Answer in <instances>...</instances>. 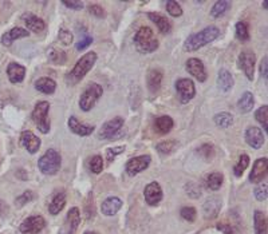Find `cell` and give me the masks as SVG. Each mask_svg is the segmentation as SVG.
I'll use <instances>...</instances> for the list:
<instances>
[{
	"mask_svg": "<svg viewBox=\"0 0 268 234\" xmlns=\"http://www.w3.org/2000/svg\"><path fill=\"white\" fill-rule=\"evenodd\" d=\"M46 226V221L41 216H31L23 221L19 230L23 234H37L42 231Z\"/></svg>",
	"mask_w": 268,
	"mask_h": 234,
	"instance_id": "9c48e42d",
	"label": "cell"
},
{
	"mask_svg": "<svg viewBox=\"0 0 268 234\" xmlns=\"http://www.w3.org/2000/svg\"><path fill=\"white\" fill-rule=\"evenodd\" d=\"M147 18L155 23L161 34H169L170 31H172V24H170V22L165 18V16H162L161 14H157V12H149V14H147Z\"/></svg>",
	"mask_w": 268,
	"mask_h": 234,
	"instance_id": "7402d4cb",
	"label": "cell"
},
{
	"mask_svg": "<svg viewBox=\"0 0 268 234\" xmlns=\"http://www.w3.org/2000/svg\"><path fill=\"white\" fill-rule=\"evenodd\" d=\"M103 94L102 87L98 83H92L86 88L83 94L79 99V107L82 111H90L93 107L96 106L97 101H98Z\"/></svg>",
	"mask_w": 268,
	"mask_h": 234,
	"instance_id": "8992f818",
	"label": "cell"
},
{
	"mask_svg": "<svg viewBox=\"0 0 268 234\" xmlns=\"http://www.w3.org/2000/svg\"><path fill=\"white\" fill-rule=\"evenodd\" d=\"M176 90L183 103H188L196 95L195 83L191 79H187V78H181V79L176 82Z\"/></svg>",
	"mask_w": 268,
	"mask_h": 234,
	"instance_id": "52a82bcc",
	"label": "cell"
},
{
	"mask_svg": "<svg viewBox=\"0 0 268 234\" xmlns=\"http://www.w3.org/2000/svg\"><path fill=\"white\" fill-rule=\"evenodd\" d=\"M187 70L188 73L191 74L192 77H195L198 82H205L206 81V73L205 67L202 64L200 59L191 58L187 62Z\"/></svg>",
	"mask_w": 268,
	"mask_h": 234,
	"instance_id": "2e32d148",
	"label": "cell"
},
{
	"mask_svg": "<svg viewBox=\"0 0 268 234\" xmlns=\"http://www.w3.org/2000/svg\"><path fill=\"white\" fill-rule=\"evenodd\" d=\"M267 166H268V159L267 158H259L256 159L252 168V172L250 174V181L252 183L263 182V179H265L267 177Z\"/></svg>",
	"mask_w": 268,
	"mask_h": 234,
	"instance_id": "7c38bea8",
	"label": "cell"
},
{
	"mask_svg": "<svg viewBox=\"0 0 268 234\" xmlns=\"http://www.w3.org/2000/svg\"><path fill=\"white\" fill-rule=\"evenodd\" d=\"M215 123L221 128H228L229 126H232L233 123V117H232V114L229 113H219L215 115Z\"/></svg>",
	"mask_w": 268,
	"mask_h": 234,
	"instance_id": "e575fe53",
	"label": "cell"
},
{
	"mask_svg": "<svg viewBox=\"0 0 268 234\" xmlns=\"http://www.w3.org/2000/svg\"><path fill=\"white\" fill-rule=\"evenodd\" d=\"M81 223V214H79V209L71 208L67 213L66 223H65V230L66 234H74L77 231L78 226Z\"/></svg>",
	"mask_w": 268,
	"mask_h": 234,
	"instance_id": "e0dca14e",
	"label": "cell"
},
{
	"mask_svg": "<svg viewBox=\"0 0 268 234\" xmlns=\"http://www.w3.org/2000/svg\"><path fill=\"white\" fill-rule=\"evenodd\" d=\"M255 197H256L257 201H265L268 195V190H267V183L260 182L255 187Z\"/></svg>",
	"mask_w": 268,
	"mask_h": 234,
	"instance_id": "f6af8a7d",
	"label": "cell"
},
{
	"mask_svg": "<svg viewBox=\"0 0 268 234\" xmlns=\"http://www.w3.org/2000/svg\"><path fill=\"white\" fill-rule=\"evenodd\" d=\"M93 43V38L90 37H86L83 38L79 43L77 44V50H79V51H82V50H85V48H87L90 44Z\"/></svg>",
	"mask_w": 268,
	"mask_h": 234,
	"instance_id": "db71d44e",
	"label": "cell"
},
{
	"mask_svg": "<svg viewBox=\"0 0 268 234\" xmlns=\"http://www.w3.org/2000/svg\"><path fill=\"white\" fill-rule=\"evenodd\" d=\"M147 88L151 92H157L161 87V82H162V73L160 70H151L147 73Z\"/></svg>",
	"mask_w": 268,
	"mask_h": 234,
	"instance_id": "d4e9b609",
	"label": "cell"
},
{
	"mask_svg": "<svg viewBox=\"0 0 268 234\" xmlns=\"http://www.w3.org/2000/svg\"><path fill=\"white\" fill-rule=\"evenodd\" d=\"M187 193L188 195H191L192 198H198L201 195L200 186H197L196 183H189V185H187Z\"/></svg>",
	"mask_w": 268,
	"mask_h": 234,
	"instance_id": "f907efd6",
	"label": "cell"
},
{
	"mask_svg": "<svg viewBox=\"0 0 268 234\" xmlns=\"http://www.w3.org/2000/svg\"><path fill=\"white\" fill-rule=\"evenodd\" d=\"M88 166H90V170H92L94 174H99L103 169L102 157H101V155H94V157H92V159L88 162Z\"/></svg>",
	"mask_w": 268,
	"mask_h": 234,
	"instance_id": "60d3db41",
	"label": "cell"
},
{
	"mask_svg": "<svg viewBox=\"0 0 268 234\" xmlns=\"http://www.w3.org/2000/svg\"><path fill=\"white\" fill-rule=\"evenodd\" d=\"M23 18H24V22H26L27 28L31 29L33 32L39 34V32H42L44 28H46V23H44L41 18H38L37 15L27 14V15H24Z\"/></svg>",
	"mask_w": 268,
	"mask_h": 234,
	"instance_id": "484cf974",
	"label": "cell"
},
{
	"mask_svg": "<svg viewBox=\"0 0 268 234\" xmlns=\"http://www.w3.org/2000/svg\"><path fill=\"white\" fill-rule=\"evenodd\" d=\"M96 62H97L96 52L90 51L82 56V58L77 62V64L74 66V69L70 73V75H69V78L71 79L73 84H75L77 82L82 81V79L86 77V74H87L88 71L94 67Z\"/></svg>",
	"mask_w": 268,
	"mask_h": 234,
	"instance_id": "277c9868",
	"label": "cell"
},
{
	"mask_svg": "<svg viewBox=\"0 0 268 234\" xmlns=\"http://www.w3.org/2000/svg\"><path fill=\"white\" fill-rule=\"evenodd\" d=\"M229 7H231V3L227 2V0L216 2V3L213 4L212 10H211V15H212L213 18H220V16H223L229 10Z\"/></svg>",
	"mask_w": 268,
	"mask_h": 234,
	"instance_id": "836d02e7",
	"label": "cell"
},
{
	"mask_svg": "<svg viewBox=\"0 0 268 234\" xmlns=\"http://www.w3.org/2000/svg\"><path fill=\"white\" fill-rule=\"evenodd\" d=\"M125 151V147L124 146H120L117 147V149H109V150L106 151V155H107V161L111 162L115 158V155H118V154H121Z\"/></svg>",
	"mask_w": 268,
	"mask_h": 234,
	"instance_id": "816d5d0a",
	"label": "cell"
},
{
	"mask_svg": "<svg viewBox=\"0 0 268 234\" xmlns=\"http://www.w3.org/2000/svg\"><path fill=\"white\" fill-rule=\"evenodd\" d=\"M66 205V193L65 191H59L52 197L50 205H48V212L51 213L52 216H56L62 212V209Z\"/></svg>",
	"mask_w": 268,
	"mask_h": 234,
	"instance_id": "cb8c5ba5",
	"label": "cell"
},
{
	"mask_svg": "<svg viewBox=\"0 0 268 234\" xmlns=\"http://www.w3.org/2000/svg\"><path fill=\"white\" fill-rule=\"evenodd\" d=\"M196 151H197L198 155H201L204 159H212V158L215 157V147H213L212 145H210V143L202 145V146L198 147Z\"/></svg>",
	"mask_w": 268,
	"mask_h": 234,
	"instance_id": "ab89813d",
	"label": "cell"
},
{
	"mask_svg": "<svg viewBox=\"0 0 268 234\" xmlns=\"http://www.w3.org/2000/svg\"><path fill=\"white\" fill-rule=\"evenodd\" d=\"M260 73H261V77L264 78V79H267V56H264V59L261 60Z\"/></svg>",
	"mask_w": 268,
	"mask_h": 234,
	"instance_id": "11a10c76",
	"label": "cell"
},
{
	"mask_svg": "<svg viewBox=\"0 0 268 234\" xmlns=\"http://www.w3.org/2000/svg\"><path fill=\"white\" fill-rule=\"evenodd\" d=\"M47 56L48 60L51 63H54V64H63V63L67 60L66 52L62 51V50H56V48L54 47L48 48Z\"/></svg>",
	"mask_w": 268,
	"mask_h": 234,
	"instance_id": "d6a6232c",
	"label": "cell"
},
{
	"mask_svg": "<svg viewBox=\"0 0 268 234\" xmlns=\"http://www.w3.org/2000/svg\"><path fill=\"white\" fill-rule=\"evenodd\" d=\"M85 234H97V233H96V231H86Z\"/></svg>",
	"mask_w": 268,
	"mask_h": 234,
	"instance_id": "680465c9",
	"label": "cell"
},
{
	"mask_svg": "<svg viewBox=\"0 0 268 234\" xmlns=\"http://www.w3.org/2000/svg\"><path fill=\"white\" fill-rule=\"evenodd\" d=\"M122 208V201L118 197H109L102 202L101 210L105 216H114Z\"/></svg>",
	"mask_w": 268,
	"mask_h": 234,
	"instance_id": "603a6c76",
	"label": "cell"
},
{
	"mask_svg": "<svg viewBox=\"0 0 268 234\" xmlns=\"http://www.w3.org/2000/svg\"><path fill=\"white\" fill-rule=\"evenodd\" d=\"M176 147L177 143L174 141H162V142H160L157 145V150L162 155H168V154L176 150Z\"/></svg>",
	"mask_w": 268,
	"mask_h": 234,
	"instance_id": "74e56055",
	"label": "cell"
},
{
	"mask_svg": "<svg viewBox=\"0 0 268 234\" xmlns=\"http://www.w3.org/2000/svg\"><path fill=\"white\" fill-rule=\"evenodd\" d=\"M58 38H59V41L62 42L63 44H71L73 43V34L69 31V29L66 28H61L59 29V32H58Z\"/></svg>",
	"mask_w": 268,
	"mask_h": 234,
	"instance_id": "c3c4849f",
	"label": "cell"
},
{
	"mask_svg": "<svg viewBox=\"0 0 268 234\" xmlns=\"http://www.w3.org/2000/svg\"><path fill=\"white\" fill-rule=\"evenodd\" d=\"M88 12L92 15H94L96 18H105V15H106L105 10H103L101 6H98V4H92V6L88 7Z\"/></svg>",
	"mask_w": 268,
	"mask_h": 234,
	"instance_id": "681fc988",
	"label": "cell"
},
{
	"mask_svg": "<svg viewBox=\"0 0 268 234\" xmlns=\"http://www.w3.org/2000/svg\"><path fill=\"white\" fill-rule=\"evenodd\" d=\"M35 88H37L39 92H43V94H52L55 91L56 83L50 78H39L37 82H35Z\"/></svg>",
	"mask_w": 268,
	"mask_h": 234,
	"instance_id": "f546056e",
	"label": "cell"
},
{
	"mask_svg": "<svg viewBox=\"0 0 268 234\" xmlns=\"http://www.w3.org/2000/svg\"><path fill=\"white\" fill-rule=\"evenodd\" d=\"M263 7H264V10H267V2H264V3H263Z\"/></svg>",
	"mask_w": 268,
	"mask_h": 234,
	"instance_id": "6f0895ef",
	"label": "cell"
},
{
	"mask_svg": "<svg viewBox=\"0 0 268 234\" xmlns=\"http://www.w3.org/2000/svg\"><path fill=\"white\" fill-rule=\"evenodd\" d=\"M48 111H50V103L46 101L38 102L33 111V121L35 122L39 131L47 134L50 131V121H48Z\"/></svg>",
	"mask_w": 268,
	"mask_h": 234,
	"instance_id": "5b68a950",
	"label": "cell"
},
{
	"mask_svg": "<svg viewBox=\"0 0 268 234\" xmlns=\"http://www.w3.org/2000/svg\"><path fill=\"white\" fill-rule=\"evenodd\" d=\"M85 213H86V220H92L96 213V208H94V201H93V194H88L87 199L85 202Z\"/></svg>",
	"mask_w": 268,
	"mask_h": 234,
	"instance_id": "bcb514c9",
	"label": "cell"
},
{
	"mask_svg": "<svg viewBox=\"0 0 268 234\" xmlns=\"http://www.w3.org/2000/svg\"><path fill=\"white\" fill-rule=\"evenodd\" d=\"M63 6L71 8V10H82L83 8V3L82 2H74V0H70V2H62Z\"/></svg>",
	"mask_w": 268,
	"mask_h": 234,
	"instance_id": "f5cc1de1",
	"label": "cell"
},
{
	"mask_svg": "<svg viewBox=\"0 0 268 234\" xmlns=\"http://www.w3.org/2000/svg\"><path fill=\"white\" fill-rule=\"evenodd\" d=\"M236 38L242 42L250 41V29L246 22L236 23Z\"/></svg>",
	"mask_w": 268,
	"mask_h": 234,
	"instance_id": "8d00e7d4",
	"label": "cell"
},
{
	"mask_svg": "<svg viewBox=\"0 0 268 234\" xmlns=\"http://www.w3.org/2000/svg\"><path fill=\"white\" fill-rule=\"evenodd\" d=\"M221 209V199L217 197H212L206 199L202 205V214L205 220H213L219 216Z\"/></svg>",
	"mask_w": 268,
	"mask_h": 234,
	"instance_id": "9a60e30c",
	"label": "cell"
},
{
	"mask_svg": "<svg viewBox=\"0 0 268 234\" xmlns=\"http://www.w3.org/2000/svg\"><path fill=\"white\" fill-rule=\"evenodd\" d=\"M8 210H10V209H8L7 204H6V202L2 201V199H0V217L7 216V214H8Z\"/></svg>",
	"mask_w": 268,
	"mask_h": 234,
	"instance_id": "9f6ffc18",
	"label": "cell"
},
{
	"mask_svg": "<svg viewBox=\"0 0 268 234\" xmlns=\"http://www.w3.org/2000/svg\"><path fill=\"white\" fill-rule=\"evenodd\" d=\"M255 118H256V121L259 122V123L263 124L264 130H267V124H268V106L267 105L261 106L260 109L255 113Z\"/></svg>",
	"mask_w": 268,
	"mask_h": 234,
	"instance_id": "f35d334b",
	"label": "cell"
},
{
	"mask_svg": "<svg viewBox=\"0 0 268 234\" xmlns=\"http://www.w3.org/2000/svg\"><path fill=\"white\" fill-rule=\"evenodd\" d=\"M254 105H255L254 95H252V92H250V91L244 92V94L242 95V98L239 99V102H237V107H239V110L244 114L250 113V111L254 109Z\"/></svg>",
	"mask_w": 268,
	"mask_h": 234,
	"instance_id": "4dcf8cb0",
	"label": "cell"
},
{
	"mask_svg": "<svg viewBox=\"0 0 268 234\" xmlns=\"http://www.w3.org/2000/svg\"><path fill=\"white\" fill-rule=\"evenodd\" d=\"M61 163H62V158H61L58 151L54 150V149H48L38 161L39 170L43 173L44 176L56 174L61 169Z\"/></svg>",
	"mask_w": 268,
	"mask_h": 234,
	"instance_id": "3957f363",
	"label": "cell"
},
{
	"mask_svg": "<svg viewBox=\"0 0 268 234\" xmlns=\"http://www.w3.org/2000/svg\"><path fill=\"white\" fill-rule=\"evenodd\" d=\"M34 197H35V194H34L31 190L24 191L22 195H19V197L16 198V201H15V205L18 206V208H22L23 205H26V204H28V202L33 201Z\"/></svg>",
	"mask_w": 268,
	"mask_h": 234,
	"instance_id": "ee69618b",
	"label": "cell"
},
{
	"mask_svg": "<svg viewBox=\"0 0 268 234\" xmlns=\"http://www.w3.org/2000/svg\"><path fill=\"white\" fill-rule=\"evenodd\" d=\"M246 141L247 143L252 146L254 149H260L264 143V136L260 128L257 127H250L247 128L246 131Z\"/></svg>",
	"mask_w": 268,
	"mask_h": 234,
	"instance_id": "ac0fdd59",
	"label": "cell"
},
{
	"mask_svg": "<svg viewBox=\"0 0 268 234\" xmlns=\"http://www.w3.org/2000/svg\"><path fill=\"white\" fill-rule=\"evenodd\" d=\"M124 127V119L122 118H113L106 123H103L98 132L99 139H111L120 132V130Z\"/></svg>",
	"mask_w": 268,
	"mask_h": 234,
	"instance_id": "30bf717a",
	"label": "cell"
},
{
	"mask_svg": "<svg viewBox=\"0 0 268 234\" xmlns=\"http://www.w3.org/2000/svg\"><path fill=\"white\" fill-rule=\"evenodd\" d=\"M223 182H224V177L221 173H212L205 179V185L210 190H219Z\"/></svg>",
	"mask_w": 268,
	"mask_h": 234,
	"instance_id": "1f68e13d",
	"label": "cell"
},
{
	"mask_svg": "<svg viewBox=\"0 0 268 234\" xmlns=\"http://www.w3.org/2000/svg\"><path fill=\"white\" fill-rule=\"evenodd\" d=\"M219 35H220V29L217 28L216 26L206 27V28L201 29L200 32L193 34L188 38L184 43V48H185V51L189 52L197 51L198 48L204 47V46L215 41Z\"/></svg>",
	"mask_w": 268,
	"mask_h": 234,
	"instance_id": "6da1fadb",
	"label": "cell"
},
{
	"mask_svg": "<svg viewBox=\"0 0 268 234\" xmlns=\"http://www.w3.org/2000/svg\"><path fill=\"white\" fill-rule=\"evenodd\" d=\"M29 32L27 29H23L20 27H15V28L10 29L8 32L3 34L2 37V44L6 46V47H10L12 43H14L16 39H20V38H26L28 37Z\"/></svg>",
	"mask_w": 268,
	"mask_h": 234,
	"instance_id": "d6986e66",
	"label": "cell"
},
{
	"mask_svg": "<svg viewBox=\"0 0 268 234\" xmlns=\"http://www.w3.org/2000/svg\"><path fill=\"white\" fill-rule=\"evenodd\" d=\"M69 127H70V130L74 134L81 137L90 136L96 130L94 126H88V124H83L81 122H78V119L75 117H70V119H69Z\"/></svg>",
	"mask_w": 268,
	"mask_h": 234,
	"instance_id": "44dd1931",
	"label": "cell"
},
{
	"mask_svg": "<svg viewBox=\"0 0 268 234\" xmlns=\"http://www.w3.org/2000/svg\"><path fill=\"white\" fill-rule=\"evenodd\" d=\"M248 165H250V157L247 154H242L239 157V162L233 168V174L236 177H242L243 173L246 172V169L248 168Z\"/></svg>",
	"mask_w": 268,
	"mask_h": 234,
	"instance_id": "d590c367",
	"label": "cell"
},
{
	"mask_svg": "<svg viewBox=\"0 0 268 234\" xmlns=\"http://www.w3.org/2000/svg\"><path fill=\"white\" fill-rule=\"evenodd\" d=\"M255 63H256V55L252 51H243L239 55V67L244 71L246 77L250 81H254Z\"/></svg>",
	"mask_w": 268,
	"mask_h": 234,
	"instance_id": "8fae6325",
	"label": "cell"
},
{
	"mask_svg": "<svg viewBox=\"0 0 268 234\" xmlns=\"http://www.w3.org/2000/svg\"><path fill=\"white\" fill-rule=\"evenodd\" d=\"M134 44H136L137 50L142 54H151L156 51L160 46L151 27H141L137 31L134 35Z\"/></svg>",
	"mask_w": 268,
	"mask_h": 234,
	"instance_id": "7a4b0ae2",
	"label": "cell"
},
{
	"mask_svg": "<svg viewBox=\"0 0 268 234\" xmlns=\"http://www.w3.org/2000/svg\"><path fill=\"white\" fill-rule=\"evenodd\" d=\"M149 165H151V157L149 155H140V157L130 158L126 163L125 169L129 176L134 177L143 170H146Z\"/></svg>",
	"mask_w": 268,
	"mask_h": 234,
	"instance_id": "ba28073f",
	"label": "cell"
},
{
	"mask_svg": "<svg viewBox=\"0 0 268 234\" xmlns=\"http://www.w3.org/2000/svg\"><path fill=\"white\" fill-rule=\"evenodd\" d=\"M216 227H217V230H220L221 233H224V234H240L239 230H237L235 226H232L231 223L219 222L216 225Z\"/></svg>",
	"mask_w": 268,
	"mask_h": 234,
	"instance_id": "7dc6e473",
	"label": "cell"
},
{
	"mask_svg": "<svg viewBox=\"0 0 268 234\" xmlns=\"http://www.w3.org/2000/svg\"><path fill=\"white\" fill-rule=\"evenodd\" d=\"M174 126V122L170 117L168 115H162V117H158L155 122V130L161 134V136H165L168 132L170 131Z\"/></svg>",
	"mask_w": 268,
	"mask_h": 234,
	"instance_id": "4316f807",
	"label": "cell"
},
{
	"mask_svg": "<svg viewBox=\"0 0 268 234\" xmlns=\"http://www.w3.org/2000/svg\"><path fill=\"white\" fill-rule=\"evenodd\" d=\"M217 83H219V87H220L221 91H229L232 86H233V78H232L231 73L228 70H220L219 75H217Z\"/></svg>",
	"mask_w": 268,
	"mask_h": 234,
	"instance_id": "f1b7e54d",
	"label": "cell"
},
{
	"mask_svg": "<svg viewBox=\"0 0 268 234\" xmlns=\"http://www.w3.org/2000/svg\"><path fill=\"white\" fill-rule=\"evenodd\" d=\"M143 195H145V201L147 202V205L156 206L160 204L162 199V190L161 186L157 182L149 183L145 190H143Z\"/></svg>",
	"mask_w": 268,
	"mask_h": 234,
	"instance_id": "5bb4252c",
	"label": "cell"
},
{
	"mask_svg": "<svg viewBox=\"0 0 268 234\" xmlns=\"http://www.w3.org/2000/svg\"><path fill=\"white\" fill-rule=\"evenodd\" d=\"M166 11L169 12L172 16H174V18L183 15V8H181L180 4L177 3V2H174V0H169V2L166 3Z\"/></svg>",
	"mask_w": 268,
	"mask_h": 234,
	"instance_id": "7bdbcfd3",
	"label": "cell"
},
{
	"mask_svg": "<svg viewBox=\"0 0 268 234\" xmlns=\"http://www.w3.org/2000/svg\"><path fill=\"white\" fill-rule=\"evenodd\" d=\"M41 138L37 137L33 131H23L20 136V145L26 149L28 153L35 154L41 147Z\"/></svg>",
	"mask_w": 268,
	"mask_h": 234,
	"instance_id": "4fadbf2b",
	"label": "cell"
},
{
	"mask_svg": "<svg viewBox=\"0 0 268 234\" xmlns=\"http://www.w3.org/2000/svg\"><path fill=\"white\" fill-rule=\"evenodd\" d=\"M7 75L11 83H20L24 79V77H26V69L20 66V64H18V63L12 62L7 67Z\"/></svg>",
	"mask_w": 268,
	"mask_h": 234,
	"instance_id": "ffe728a7",
	"label": "cell"
},
{
	"mask_svg": "<svg viewBox=\"0 0 268 234\" xmlns=\"http://www.w3.org/2000/svg\"><path fill=\"white\" fill-rule=\"evenodd\" d=\"M180 214L184 220L188 221V222H195L197 212H196V209L192 208V206H185V208L181 209Z\"/></svg>",
	"mask_w": 268,
	"mask_h": 234,
	"instance_id": "b9f144b4",
	"label": "cell"
},
{
	"mask_svg": "<svg viewBox=\"0 0 268 234\" xmlns=\"http://www.w3.org/2000/svg\"><path fill=\"white\" fill-rule=\"evenodd\" d=\"M254 227L255 234H267V217H265V214L261 210H256L254 213Z\"/></svg>",
	"mask_w": 268,
	"mask_h": 234,
	"instance_id": "83f0119b",
	"label": "cell"
}]
</instances>
